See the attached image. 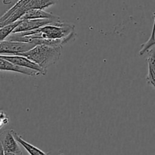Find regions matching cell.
<instances>
[{
	"mask_svg": "<svg viewBox=\"0 0 155 155\" xmlns=\"http://www.w3.org/2000/svg\"><path fill=\"white\" fill-rule=\"evenodd\" d=\"M0 142L2 148L5 152L15 153V154H23L18 141L14 136L12 130H6L0 135Z\"/></svg>",
	"mask_w": 155,
	"mask_h": 155,
	"instance_id": "obj_5",
	"label": "cell"
},
{
	"mask_svg": "<svg viewBox=\"0 0 155 155\" xmlns=\"http://www.w3.org/2000/svg\"><path fill=\"white\" fill-rule=\"evenodd\" d=\"M12 133H13L14 136L16 139V140L18 141V142L19 143V145H21L24 149L27 151V152L28 153L29 155H48V154L44 151H42V150H40L39 148H38L37 147L34 146L32 144L29 143L27 141L24 140L21 136L18 134L15 130H12Z\"/></svg>",
	"mask_w": 155,
	"mask_h": 155,
	"instance_id": "obj_11",
	"label": "cell"
},
{
	"mask_svg": "<svg viewBox=\"0 0 155 155\" xmlns=\"http://www.w3.org/2000/svg\"><path fill=\"white\" fill-rule=\"evenodd\" d=\"M60 21H54L51 19H33V20H21V23L18 26L13 33H21V32L32 31L37 30L48 24L58 22Z\"/></svg>",
	"mask_w": 155,
	"mask_h": 155,
	"instance_id": "obj_6",
	"label": "cell"
},
{
	"mask_svg": "<svg viewBox=\"0 0 155 155\" xmlns=\"http://www.w3.org/2000/svg\"><path fill=\"white\" fill-rule=\"evenodd\" d=\"M0 119H1V121H0V124H1V127H3L5 125L8 124V123L9 122L8 117L7 116V114H6L5 113L3 110H2L1 111Z\"/></svg>",
	"mask_w": 155,
	"mask_h": 155,
	"instance_id": "obj_14",
	"label": "cell"
},
{
	"mask_svg": "<svg viewBox=\"0 0 155 155\" xmlns=\"http://www.w3.org/2000/svg\"><path fill=\"white\" fill-rule=\"evenodd\" d=\"M148 53V75L146 80L148 84L155 90V50H150Z\"/></svg>",
	"mask_w": 155,
	"mask_h": 155,
	"instance_id": "obj_10",
	"label": "cell"
},
{
	"mask_svg": "<svg viewBox=\"0 0 155 155\" xmlns=\"http://www.w3.org/2000/svg\"><path fill=\"white\" fill-rule=\"evenodd\" d=\"M33 19H51L54 21H61V18L52 13L45 12L42 9H32L26 12L25 15L21 20H33Z\"/></svg>",
	"mask_w": 155,
	"mask_h": 155,
	"instance_id": "obj_9",
	"label": "cell"
},
{
	"mask_svg": "<svg viewBox=\"0 0 155 155\" xmlns=\"http://www.w3.org/2000/svg\"><path fill=\"white\" fill-rule=\"evenodd\" d=\"M21 21V20H19V21H15V22L8 24L5 27H1V29H0V39H1V41L5 40L12 33H13L15 29L20 24Z\"/></svg>",
	"mask_w": 155,
	"mask_h": 155,
	"instance_id": "obj_12",
	"label": "cell"
},
{
	"mask_svg": "<svg viewBox=\"0 0 155 155\" xmlns=\"http://www.w3.org/2000/svg\"><path fill=\"white\" fill-rule=\"evenodd\" d=\"M12 2V0H2V2L3 4L5 5H8V4H11Z\"/></svg>",
	"mask_w": 155,
	"mask_h": 155,
	"instance_id": "obj_15",
	"label": "cell"
},
{
	"mask_svg": "<svg viewBox=\"0 0 155 155\" xmlns=\"http://www.w3.org/2000/svg\"><path fill=\"white\" fill-rule=\"evenodd\" d=\"M25 36H32L34 38L45 39H68L73 40L75 37V27L74 24L65 21H58L32 30L24 32Z\"/></svg>",
	"mask_w": 155,
	"mask_h": 155,
	"instance_id": "obj_2",
	"label": "cell"
},
{
	"mask_svg": "<svg viewBox=\"0 0 155 155\" xmlns=\"http://www.w3.org/2000/svg\"><path fill=\"white\" fill-rule=\"evenodd\" d=\"M61 46H51L46 45H37L30 51L18 55L24 56L39 65L45 75L47 69L54 64L61 55Z\"/></svg>",
	"mask_w": 155,
	"mask_h": 155,
	"instance_id": "obj_3",
	"label": "cell"
},
{
	"mask_svg": "<svg viewBox=\"0 0 155 155\" xmlns=\"http://www.w3.org/2000/svg\"><path fill=\"white\" fill-rule=\"evenodd\" d=\"M1 155H5V154H4V151H3L2 148H1Z\"/></svg>",
	"mask_w": 155,
	"mask_h": 155,
	"instance_id": "obj_17",
	"label": "cell"
},
{
	"mask_svg": "<svg viewBox=\"0 0 155 155\" xmlns=\"http://www.w3.org/2000/svg\"><path fill=\"white\" fill-rule=\"evenodd\" d=\"M58 0H19L0 18V27L18 21L32 9H42L55 5Z\"/></svg>",
	"mask_w": 155,
	"mask_h": 155,
	"instance_id": "obj_1",
	"label": "cell"
},
{
	"mask_svg": "<svg viewBox=\"0 0 155 155\" xmlns=\"http://www.w3.org/2000/svg\"><path fill=\"white\" fill-rule=\"evenodd\" d=\"M5 155H23V154H15V153H9V152H5L4 151Z\"/></svg>",
	"mask_w": 155,
	"mask_h": 155,
	"instance_id": "obj_16",
	"label": "cell"
},
{
	"mask_svg": "<svg viewBox=\"0 0 155 155\" xmlns=\"http://www.w3.org/2000/svg\"><path fill=\"white\" fill-rule=\"evenodd\" d=\"M0 58H3L5 60L8 61L11 63L14 64L18 65V66L24 67V68H29V69L34 70V71H39L42 75H44L42 70L41 69L40 67L31 60L27 58V57L21 55H0Z\"/></svg>",
	"mask_w": 155,
	"mask_h": 155,
	"instance_id": "obj_7",
	"label": "cell"
},
{
	"mask_svg": "<svg viewBox=\"0 0 155 155\" xmlns=\"http://www.w3.org/2000/svg\"><path fill=\"white\" fill-rule=\"evenodd\" d=\"M153 46H155V13H154V24H153L152 31H151V36L149 39L146 42L142 45V48L139 51V55H143L145 52H148Z\"/></svg>",
	"mask_w": 155,
	"mask_h": 155,
	"instance_id": "obj_13",
	"label": "cell"
},
{
	"mask_svg": "<svg viewBox=\"0 0 155 155\" xmlns=\"http://www.w3.org/2000/svg\"><path fill=\"white\" fill-rule=\"evenodd\" d=\"M0 70L2 71H12V72L19 73V74H24V75L32 76V77H36V76L42 74L39 71L14 64L9 62L8 61L5 60L3 58H0Z\"/></svg>",
	"mask_w": 155,
	"mask_h": 155,
	"instance_id": "obj_8",
	"label": "cell"
},
{
	"mask_svg": "<svg viewBox=\"0 0 155 155\" xmlns=\"http://www.w3.org/2000/svg\"><path fill=\"white\" fill-rule=\"evenodd\" d=\"M36 46L33 43L4 40L0 43V54L2 55H18L30 51Z\"/></svg>",
	"mask_w": 155,
	"mask_h": 155,
	"instance_id": "obj_4",
	"label": "cell"
}]
</instances>
